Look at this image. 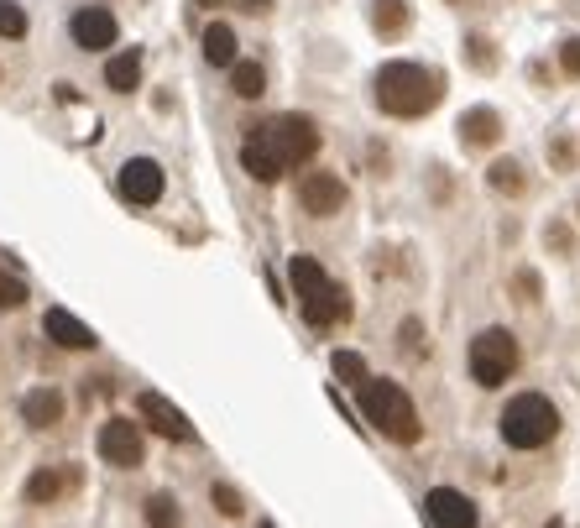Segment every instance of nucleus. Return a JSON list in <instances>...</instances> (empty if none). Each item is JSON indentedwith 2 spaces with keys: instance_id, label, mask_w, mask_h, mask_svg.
Here are the masks:
<instances>
[{
  "instance_id": "1",
  "label": "nucleus",
  "mask_w": 580,
  "mask_h": 528,
  "mask_svg": "<svg viewBox=\"0 0 580 528\" xmlns=\"http://www.w3.org/2000/svg\"><path fill=\"white\" fill-rule=\"evenodd\" d=\"M371 95H377V110L392 121H419L445 100V74L429 63H413V58H392L377 68L371 79Z\"/></svg>"
},
{
  "instance_id": "2",
  "label": "nucleus",
  "mask_w": 580,
  "mask_h": 528,
  "mask_svg": "<svg viewBox=\"0 0 580 528\" xmlns=\"http://www.w3.org/2000/svg\"><path fill=\"white\" fill-rule=\"evenodd\" d=\"M356 398H361L366 424L377 429L382 440H392V445H419V440H424L419 403L408 398L403 382H392V377H366V382L356 387Z\"/></svg>"
},
{
  "instance_id": "3",
  "label": "nucleus",
  "mask_w": 580,
  "mask_h": 528,
  "mask_svg": "<svg viewBox=\"0 0 580 528\" xmlns=\"http://www.w3.org/2000/svg\"><path fill=\"white\" fill-rule=\"evenodd\" d=\"M502 440L513 445V450H544L554 434H560V408H554V398L544 393H513L502 408Z\"/></svg>"
},
{
  "instance_id": "4",
  "label": "nucleus",
  "mask_w": 580,
  "mask_h": 528,
  "mask_svg": "<svg viewBox=\"0 0 580 528\" xmlns=\"http://www.w3.org/2000/svg\"><path fill=\"white\" fill-rule=\"evenodd\" d=\"M466 366H471V382H476V387H502L507 377H518V366H523L518 335L507 330V325H486V330L471 340Z\"/></svg>"
},
{
  "instance_id": "5",
  "label": "nucleus",
  "mask_w": 580,
  "mask_h": 528,
  "mask_svg": "<svg viewBox=\"0 0 580 528\" xmlns=\"http://www.w3.org/2000/svg\"><path fill=\"white\" fill-rule=\"evenodd\" d=\"M262 136L272 142V152L283 157V168H309L314 157H319V121L309 116H298V110H288V116H272V121H257Z\"/></svg>"
},
{
  "instance_id": "6",
  "label": "nucleus",
  "mask_w": 580,
  "mask_h": 528,
  "mask_svg": "<svg viewBox=\"0 0 580 528\" xmlns=\"http://www.w3.org/2000/svg\"><path fill=\"white\" fill-rule=\"evenodd\" d=\"M95 455L105 466H115V471H136L147 461V440H142V424L136 419H121V413H110V419L100 424V434H95Z\"/></svg>"
},
{
  "instance_id": "7",
  "label": "nucleus",
  "mask_w": 580,
  "mask_h": 528,
  "mask_svg": "<svg viewBox=\"0 0 580 528\" xmlns=\"http://www.w3.org/2000/svg\"><path fill=\"white\" fill-rule=\"evenodd\" d=\"M162 189H168V173H162L157 157H126L121 173H115V194L126 204H136V210H152L162 199Z\"/></svg>"
},
{
  "instance_id": "8",
  "label": "nucleus",
  "mask_w": 580,
  "mask_h": 528,
  "mask_svg": "<svg viewBox=\"0 0 580 528\" xmlns=\"http://www.w3.org/2000/svg\"><path fill=\"white\" fill-rule=\"evenodd\" d=\"M298 204H304L314 220H335L345 204H351V189H345V178H335L330 168H309L298 178Z\"/></svg>"
},
{
  "instance_id": "9",
  "label": "nucleus",
  "mask_w": 580,
  "mask_h": 528,
  "mask_svg": "<svg viewBox=\"0 0 580 528\" xmlns=\"http://www.w3.org/2000/svg\"><path fill=\"white\" fill-rule=\"evenodd\" d=\"M136 419H142V429H152V434H162V440H173V445H189L194 440V424L183 419V413L162 398V393H152V387H142L136 393Z\"/></svg>"
},
{
  "instance_id": "10",
  "label": "nucleus",
  "mask_w": 580,
  "mask_h": 528,
  "mask_svg": "<svg viewBox=\"0 0 580 528\" xmlns=\"http://www.w3.org/2000/svg\"><path fill=\"white\" fill-rule=\"evenodd\" d=\"M424 513L434 528H481V513H476V502L460 492V487H429L424 497Z\"/></svg>"
},
{
  "instance_id": "11",
  "label": "nucleus",
  "mask_w": 580,
  "mask_h": 528,
  "mask_svg": "<svg viewBox=\"0 0 580 528\" xmlns=\"http://www.w3.org/2000/svg\"><path fill=\"white\" fill-rule=\"evenodd\" d=\"M298 304H304V319H309V330H335V325H345V319H351V293H345L335 278L324 283L319 293H309V298H298Z\"/></svg>"
},
{
  "instance_id": "12",
  "label": "nucleus",
  "mask_w": 580,
  "mask_h": 528,
  "mask_svg": "<svg viewBox=\"0 0 580 528\" xmlns=\"http://www.w3.org/2000/svg\"><path fill=\"white\" fill-rule=\"evenodd\" d=\"M68 32H74V42H79L84 53H110V42L121 37V27H115V16H110L105 6H84V11H74Z\"/></svg>"
},
{
  "instance_id": "13",
  "label": "nucleus",
  "mask_w": 580,
  "mask_h": 528,
  "mask_svg": "<svg viewBox=\"0 0 580 528\" xmlns=\"http://www.w3.org/2000/svg\"><path fill=\"white\" fill-rule=\"evenodd\" d=\"M63 413H68V398L58 393V387H32V393H21V424L37 429V434L58 429Z\"/></svg>"
},
{
  "instance_id": "14",
  "label": "nucleus",
  "mask_w": 580,
  "mask_h": 528,
  "mask_svg": "<svg viewBox=\"0 0 580 528\" xmlns=\"http://www.w3.org/2000/svg\"><path fill=\"white\" fill-rule=\"evenodd\" d=\"M42 335H48L58 351H95L100 346V335L89 330L84 319H74L68 309H48V314H42Z\"/></svg>"
},
{
  "instance_id": "15",
  "label": "nucleus",
  "mask_w": 580,
  "mask_h": 528,
  "mask_svg": "<svg viewBox=\"0 0 580 528\" xmlns=\"http://www.w3.org/2000/svg\"><path fill=\"white\" fill-rule=\"evenodd\" d=\"M241 168L257 178V183H277L288 168H283V157L272 152V142L262 136V126H251L246 136H241Z\"/></svg>"
},
{
  "instance_id": "16",
  "label": "nucleus",
  "mask_w": 580,
  "mask_h": 528,
  "mask_svg": "<svg viewBox=\"0 0 580 528\" xmlns=\"http://www.w3.org/2000/svg\"><path fill=\"white\" fill-rule=\"evenodd\" d=\"M68 487H79V471L42 466V471H32V476H27V487H21V502H32V508H53V502H58Z\"/></svg>"
},
{
  "instance_id": "17",
  "label": "nucleus",
  "mask_w": 580,
  "mask_h": 528,
  "mask_svg": "<svg viewBox=\"0 0 580 528\" xmlns=\"http://www.w3.org/2000/svg\"><path fill=\"white\" fill-rule=\"evenodd\" d=\"M460 142H466L471 152H486L502 142V116L492 105H471L466 116H460Z\"/></svg>"
},
{
  "instance_id": "18",
  "label": "nucleus",
  "mask_w": 580,
  "mask_h": 528,
  "mask_svg": "<svg viewBox=\"0 0 580 528\" xmlns=\"http://www.w3.org/2000/svg\"><path fill=\"white\" fill-rule=\"evenodd\" d=\"M413 27V6L408 0H371V32L382 42H398Z\"/></svg>"
},
{
  "instance_id": "19",
  "label": "nucleus",
  "mask_w": 580,
  "mask_h": 528,
  "mask_svg": "<svg viewBox=\"0 0 580 528\" xmlns=\"http://www.w3.org/2000/svg\"><path fill=\"white\" fill-rule=\"evenodd\" d=\"M486 189L502 194V199H523L528 194V168L518 157H497V163L486 168Z\"/></svg>"
},
{
  "instance_id": "20",
  "label": "nucleus",
  "mask_w": 580,
  "mask_h": 528,
  "mask_svg": "<svg viewBox=\"0 0 580 528\" xmlns=\"http://www.w3.org/2000/svg\"><path fill=\"white\" fill-rule=\"evenodd\" d=\"M105 84L115 95H131V89L142 84V48H126V53L105 58Z\"/></svg>"
},
{
  "instance_id": "21",
  "label": "nucleus",
  "mask_w": 580,
  "mask_h": 528,
  "mask_svg": "<svg viewBox=\"0 0 580 528\" xmlns=\"http://www.w3.org/2000/svg\"><path fill=\"white\" fill-rule=\"evenodd\" d=\"M199 42H204V58H210L215 68H230V63L241 58V53H236V42H241V37H236V27H230V21H210Z\"/></svg>"
},
{
  "instance_id": "22",
  "label": "nucleus",
  "mask_w": 580,
  "mask_h": 528,
  "mask_svg": "<svg viewBox=\"0 0 580 528\" xmlns=\"http://www.w3.org/2000/svg\"><path fill=\"white\" fill-rule=\"evenodd\" d=\"M230 89H236V100H262L267 68L257 58H236V63H230Z\"/></svg>"
},
{
  "instance_id": "23",
  "label": "nucleus",
  "mask_w": 580,
  "mask_h": 528,
  "mask_svg": "<svg viewBox=\"0 0 580 528\" xmlns=\"http://www.w3.org/2000/svg\"><path fill=\"white\" fill-rule=\"evenodd\" d=\"M147 528H183V508L173 492H147V508H142Z\"/></svg>"
},
{
  "instance_id": "24",
  "label": "nucleus",
  "mask_w": 580,
  "mask_h": 528,
  "mask_svg": "<svg viewBox=\"0 0 580 528\" xmlns=\"http://www.w3.org/2000/svg\"><path fill=\"white\" fill-rule=\"evenodd\" d=\"M288 283H293L298 298H309V293H319L324 283H330V272H324L314 257H293V262H288Z\"/></svg>"
},
{
  "instance_id": "25",
  "label": "nucleus",
  "mask_w": 580,
  "mask_h": 528,
  "mask_svg": "<svg viewBox=\"0 0 580 528\" xmlns=\"http://www.w3.org/2000/svg\"><path fill=\"white\" fill-rule=\"evenodd\" d=\"M330 372H335V382H345V387H361V382L371 377V366H366L361 351H335V356H330Z\"/></svg>"
},
{
  "instance_id": "26",
  "label": "nucleus",
  "mask_w": 580,
  "mask_h": 528,
  "mask_svg": "<svg viewBox=\"0 0 580 528\" xmlns=\"http://www.w3.org/2000/svg\"><path fill=\"white\" fill-rule=\"evenodd\" d=\"M466 63L476 68V74H492V68H497V48H492V37H486V32L466 37Z\"/></svg>"
},
{
  "instance_id": "27",
  "label": "nucleus",
  "mask_w": 580,
  "mask_h": 528,
  "mask_svg": "<svg viewBox=\"0 0 580 528\" xmlns=\"http://www.w3.org/2000/svg\"><path fill=\"white\" fill-rule=\"evenodd\" d=\"M210 502H215L220 518H241V513H246V497L230 487V481H215V487H210Z\"/></svg>"
},
{
  "instance_id": "28",
  "label": "nucleus",
  "mask_w": 580,
  "mask_h": 528,
  "mask_svg": "<svg viewBox=\"0 0 580 528\" xmlns=\"http://www.w3.org/2000/svg\"><path fill=\"white\" fill-rule=\"evenodd\" d=\"M544 246L554 251V257H575V231H570V220H549V225H544Z\"/></svg>"
},
{
  "instance_id": "29",
  "label": "nucleus",
  "mask_w": 580,
  "mask_h": 528,
  "mask_svg": "<svg viewBox=\"0 0 580 528\" xmlns=\"http://www.w3.org/2000/svg\"><path fill=\"white\" fill-rule=\"evenodd\" d=\"M513 298H518V304H539V298H544V278L533 267H518L513 272Z\"/></svg>"
},
{
  "instance_id": "30",
  "label": "nucleus",
  "mask_w": 580,
  "mask_h": 528,
  "mask_svg": "<svg viewBox=\"0 0 580 528\" xmlns=\"http://www.w3.org/2000/svg\"><path fill=\"white\" fill-rule=\"evenodd\" d=\"M0 37H27V11L16 6V0H0Z\"/></svg>"
},
{
  "instance_id": "31",
  "label": "nucleus",
  "mask_w": 580,
  "mask_h": 528,
  "mask_svg": "<svg viewBox=\"0 0 580 528\" xmlns=\"http://www.w3.org/2000/svg\"><path fill=\"white\" fill-rule=\"evenodd\" d=\"M549 163H554V173L575 168V142H570V136H549Z\"/></svg>"
},
{
  "instance_id": "32",
  "label": "nucleus",
  "mask_w": 580,
  "mask_h": 528,
  "mask_svg": "<svg viewBox=\"0 0 580 528\" xmlns=\"http://www.w3.org/2000/svg\"><path fill=\"white\" fill-rule=\"evenodd\" d=\"M21 304H27V283L0 272V309H21Z\"/></svg>"
},
{
  "instance_id": "33",
  "label": "nucleus",
  "mask_w": 580,
  "mask_h": 528,
  "mask_svg": "<svg viewBox=\"0 0 580 528\" xmlns=\"http://www.w3.org/2000/svg\"><path fill=\"white\" fill-rule=\"evenodd\" d=\"M398 346L424 351V319H403V325H398Z\"/></svg>"
},
{
  "instance_id": "34",
  "label": "nucleus",
  "mask_w": 580,
  "mask_h": 528,
  "mask_svg": "<svg viewBox=\"0 0 580 528\" xmlns=\"http://www.w3.org/2000/svg\"><path fill=\"white\" fill-rule=\"evenodd\" d=\"M560 68H565L570 79H580V37H565L560 42Z\"/></svg>"
},
{
  "instance_id": "35",
  "label": "nucleus",
  "mask_w": 580,
  "mask_h": 528,
  "mask_svg": "<svg viewBox=\"0 0 580 528\" xmlns=\"http://www.w3.org/2000/svg\"><path fill=\"white\" fill-rule=\"evenodd\" d=\"M236 6H241V11H251V16H262V11L272 6V0H236Z\"/></svg>"
},
{
  "instance_id": "36",
  "label": "nucleus",
  "mask_w": 580,
  "mask_h": 528,
  "mask_svg": "<svg viewBox=\"0 0 580 528\" xmlns=\"http://www.w3.org/2000/svg\"><path fill=\"white\" fill-rule=\"evenodd\" d=\"M194 6H210L215 11V6H225V0H194Z\"/></svg>"
},
{
  "instance_id": "37",
  "label": "nucleus",
  "mask_w": 580,
  "mask_h": 528,
  "mask_svg": "<svg viewBox=\"0 0 580 528\" xmlns=\"http://www.w3.org/2000/svg\"><path fill=\"white\" fill-rule=\"evenodd\" d=\"M544 528H565V523H560V518H549V523H544Z\"/></svg>"
},
{
  "instance_id": "38",
  "label": "nucleus",
  "mask_w": 580,
  "mask_h": 528,
  "mask_svg": "<svg viewBox=\"0 0 580 528\" xmlns=\"http://www.w3.org/2000/svg\"><path fill=\"white\" fill-rule=\"evenodd\" d=\"M262 528H277V523H262Z\"/></svg>"
},
{
  "instance_id": "39",
  "label": "nucleus",
  "mask_w": 580,
  "mask_h": 528,
  "mask_svg": "<svg viewBox=\"0 0 580 528\" xmlns=\"http://www.w3.org/2000/svg\"><path fill=\"white\" fill-rule=\"evenodd\" d=\"M450 6H460V0H450Z\"/></svg>"
},
{
  "instance_id": "40",
  "label": "nucleus",
  "mask_w": 580,
  "mask_h": 528,
  "mask_svg": "<svg viewBox=\"0 0 580 528\" xmlns=\"http://www.w3.org/2000/svg\"><path fill=\"white\" fill-rule=\"evenodd\" d=\"M575 215H580V204H575Z\"/></svg>"
}]
</instances>
